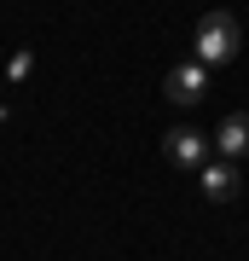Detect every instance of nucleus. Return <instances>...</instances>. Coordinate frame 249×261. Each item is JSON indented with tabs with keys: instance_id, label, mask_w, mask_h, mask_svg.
<instances>
[{
	"instance_id": "2",
	"label": "nucleus",
	"mask_w": 249,
	"mask_h": 261,
	"mask_svg": "<svg viewBox=\"0 0 249 261\" xmlns=\"http://www.w3.org/2000/svg\"><path fill=\"white\" fill-rule=\"evenodd\" d=\"M162 93L174 99V105H197V99L209 93V75H203V64H174V70L162 75Z\"/></svg>"
},
{
	"instance_id": "6",
	"label": "nucleus",
	"mask_w": 249,
	"mask_h": 261,
	"mask_svg": "<svg viewBox=\"0 0 249 261\" xmlns=\"http://www.w3.org/2000/svg\"><path fill=\"white\" fill-rule=\"evenodd\" d=\"M0 122H6V105H0Z\"/></svg>"
},
{
	"instance_id": "3",
	"label": "nucleus",
	"mask_w": 249,
	"mask_h": 261,
	"mask_svg": "<svg viewBox=\"0 0 249 261\" xmlns=\"http://www.w3.org/2000/svg\"><path fill=\"white\" fill-rule=\"evenodd\" d=\"M162 157L174 163V168H203V134H191V128L162 134Z\"/></svg>"
},
{
	"instance_id": "1",
	"label": "nucleus",
	"mask_w": 249,
	"mask_h": 261,
	"mask_svg": "<svg viewBox=\"0 0 249 261\" xmlns=\"http://www.w3.org/2000/svg\"><path fill=\"white\" fill-rule=\"evenodd\" d=\"M243 47V29L232 12H209L203 23H197V64H232Z\"/></svg>"
},
{
	"instance_id": "5",
	"label": "nucleus",
	"mask_w": 249,
	"mask_h": 261,
	"mask_svg": "<svg viewBox=\"0 0 249 261\" xmlns=\"http://www.w3.org/2000/svg\"><path fill=\"white\" fill-rule=\"evenodd\" d=\"M214 140H220L226 157H249V111H232V116L220 122V134H214Z\"/></svg>"
},
{
	"instance_id": "4",
	"label": "nucleus",
	"mask_w": 249,
	"mask_h": 261,
	"mask_svg": "<svg viewBox=\"0 0 249 261\" xmlns=\"http://www.w3.org/2000/svg\"><path fill=\"white\" fill-rule=\"evenodd\" d=\"M197 180H203V197H209V203H232V197H238V174H232V163H209Z\"/></svg>"
}]
</instances>
